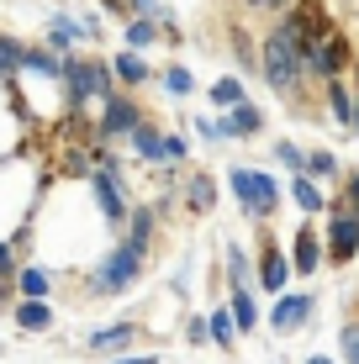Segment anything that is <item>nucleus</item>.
Wrapping results in <instances>:
<instances>
[{"instance_id":"obj_1","label":"nucleus","mask_w":359,"mask_h":364,"mask_svg":"<svg viewBox=\"0 0 359 364\" xmlns=\"http://www.w3.org/2000/svg\"><path fill=\"white\" fill-rule=\"evenodd\" d=\"M259 69H264L269 90H280V95H296V90H301L306 69H301V43H296V27H291V21H280V27L264 32V43H259Z\"/></svg>"},{"instance_id":"obj_2","label":"nucleus","mask_w":359,"mask_h":364,"mask_svg":"<svg viewBox=\"0 0 359 364\" xmlns=\"http://www.w3.org/2000/svg\"><path fill=\"white\" fill-rule=\"evenodd\" d=\"M227 185H232V196L243 200L249 217H269V211L280 206V180H275V174H264V169H232Z\"/></svg>"},{"instance_id":"obj_3","label":"nucleus","mask_w":359,"mask_h":364,"mask_svg":"<svg viewBox=\"0 0 359 364\" xmlns=\"http://www.w3.org/2000/svg\"><path fill=\"white\" fill-rule=\"evenodd\" d=\"M111 80H117V69H106L101 58H69V64H64V90H69V100H106Z\"/></svg>"},{"instance_id":"obj_4","label":"nucleus","mask_w":359,"mask_h":364,"mask_svg":"<svg viewBox=\"0 0 359 364\" xmlns=\"http://www.w3.org/2000/svg\"><path fill=\"white\" fill-rule=\"evenodd\" d=\"M138 264H143V243H132V237H127V243H122L117 254L101 264L95 285H101V291H127V285L138 280Z\"/></svg>"},{"instance_id":"obj_5","label":"nucleus","mask_w":359,"mask_h":364,"mask_svg":"<svg viewBox=\"0 0 359 364\" xmlns=\"http://www.w3.org/2000/svg\"><path fill=\"white\" fill-rule=\"evenodd\" d=\"M328 254L338 259V264H349L359 254V211H333L328 222Z\"/></svg>"},{"instance_id":"obj_6","label":"nucleus","mask_w":359,"mask_h":364,"mask_svg":"<svg viewBox=\"0 0 359 364\" xmlns=\"http://www.w3.org/2000/svg\"><path fill=\"white\" fill-rule=\"evenodd\" d=\"M143 122V111H138V100H127V95H106V111H101V137H127L132 127Z\"/></svg>"},{"instance_id":"obj_7","label":"nucleus","mask_w":359,"mask_h":364,"mask_svg":"<svg viewBox=\"0 0 359 364\" xmlns=\"http://www.w3.org/2000/svg\"><path fill=\"white\" fill-rule=\"evenodd\" d=\"M217 127H222V137H254L259 127H264V117H259V106H249V100H243V106H232Z\"/></svg>"},{"instance_id":"obj_8","label":"nucleus","mask_w":359,"mask_h":364,"mask_svg":"<svg viewBox=\"0 0 359 364\" xmlns=\"http://www.w3.org/2000/svg\"><path fill=\"white\" fill-rule=\"evenodd\" d=\"M291 274H296V264H286V254L269 243V248H264V259H259V285H264V291H280Z\"/></svg>"},{"instance_id":"obj_9","label":"nucleus","mask_w":359,"mask_h":364,"mask_svg":"<svg viewBox=\"0 0 359 364\" xmlns=\"http://www.w3.org/2000/svg\"><path fill=\"white\" fill-rule=\"evenodd\" d=\"M291 264H296V274H312L317 264H323V243H317V232H312V228H301V232H296Z\"/></svg>"},{"instance_id":"obj_10","label":"nucleus","mask_w":359,"mask_h":364,"mask_svg":"<svg viewBox=\"0 0 359 364\" xmlns=\"http://www.w3.org/2000/svg\"><path fill=\"white\" fill-rule=\"evenodd\" d=\"M64 64H69V58L53 53V48H27V53H21V69L48 74V80H64Z\"/></svg>"},{"instance_id":"obj_11","label":"nucleus","mask_w":359,"mask_h":364,"mask_svg":"<svg viewBox=\"0 0 359 364\" xmlns=\"http://www.w3.org/2000/svg\"><path fill=\"white\" fill-rule=\"evenodd\" d=\"M127 143H132V154H138V159H148V164H159V159H164V137H159L154 127H143V122L127 132Z\"/></svg>"},{"instance_id":"obj_12","label":"nucleus","mask_w":359,"mask_h":364,"mask_svg":"<svg viewBox=\"0 0 359 364\" xmlns=\"http://www.w3.org/2000/svg\"><path fill=\"white\" fill-rule=\"evenodd\" d=\"M306 311H312V301H306V296H286L269 322H275L280 333H291V328H301V322H306Z\"/></svg>"},{"instance_id":"obj_13","label":"nucleus","mask_w":359,"mask_h":364,"mask_svg":"<svg viewBox=\"0 0 359 364\" xmlns=\"http://www.w3.org/2000/svg\"><path fill=\"white\" fill-rule=\"evenodd\" d=\"M111 69H117V80H122V85H143V80H148V64L138 58V48L117 53V58H111Z\"/></svg>"},{"instance_id":"obj_14","label":"nucleus","mask_w":359,"mask_h":364,"mask_svg":"<svg viewBox=\"0 0 359 364\" xmlns=\"http://www.w3.org/2000/svg\"><path fill=\"white\" fill-rule=\"evenodd\" d=\"M16 322H21V328H32V333H43L48 322H53V311L43 306V296H27V301L16 306Z\"/></svg>"},{"instance_id":"obj_15","label":"nucleus","mask_w":359,"mask_h":364,"mask_svg":"<svg viewBox=\"0 0 359 364\" xmlns=\"http://www.w3.org/2000/svg\"><path fill=\"white\" fill-rule=\"evenodd\" d=\"M185 200H191V211H212L217 180H212V174H191V191H185Z\"/></svg>"},{"instance_id":"obj_16","label":"nucleus","mask_w":359,"mask_h":364,"mask_svg":"<svg viewBox=\"0 0 359 364\" xmlns=\"http://www.w3.org/2000/svg\"><path fill=\"white\" fill-rule=\"evenodd\" d=\"M95 200H101V211H106L111 222H122V217H127V206H122L117 180H111V174H101V180H95Z\"/></svg>"},{"instance_id":"obj_17","label":"nucleus","mask_w":359,"mask_h":364,"mask_svg":"<svg viewBox=\"0 0 359 364\" xmlns=\"http://www.w3.org/2000/svg\"><path fill=\"white\" fill-rule=\"evenodd\" d=\"M291 200L301 211H323V191L312 185V174H296V180H291Z\"/></svg>"},{"instance_id":"obj_18","label":"nucleus","mask_w":359,"mask_h":364,"mask_svg":"<svg viewBox=\"0 0 359 364\" xmlns=\"http://www.w3.org/2000/svg\"><path fill=\"white\" fill-rule=\"evenodd\" d=\"M243 80H217L212 85V106H222V111H232V106H243Z\"/></svg>"},{"instance_id":"obj_19","label":"nucleus","mask_w":359,"mask_h":364,"mask_svg":"<svg viewBox=\"0 0 359 364\" xmlns=\"http://www.w3.org/2000/svg\"><path fill=\"white\" fill-rule=\"evenodd\" d=\"M154 37H159V21L154 16H132L127 21V48H148Z\"/></svg>"},{"instance_id":"obj_20","label":"nucleus","mask_w":359,"mask_h":364,"mask_svg":"<svg viewBox=\"0 0 359 364\" xmlns=\"http://www.w3.org/2000/svg\"><path fill=\"white\" fill-rule=\"evenodd\" d=\"M21 53H27V48H21L16 37H6V32H0V80L21 69Z\"/></svg>"},{"instance_id":"obj_21","label":"nucleus","mask_w":359,"mask_h":364,"mask_svg":"<svg viewBox=\"0 0 359 364\" xmlns=\"http://www.w3.org/2000/svg\"><path fill=\"white\" fill-rule=\"evenodd\" d=\"M328 100H333V117L349 127V122H354V100H349V90H343L338 80H328Z\"/></svg>"},{"instance_id":"obj_22","label":"nucleus","mask_w":359,"mask_h":364,"mask_svg":"<svg viewBox=\"0 0 359 364\" xmlns=\"http://www.w3.org/2000/svg\"><path fill=\"white\" fill-rule=\"evenodd\" d=\"M232 317H238V328H254V322H259V311H254V296H249V291L232 296Z\"/></svg>"},{"instance_id":"obj_23","label":"nucleus","mask_w":359,"mask_h":364,"mask_svg":"<svg viewBox=\"0 0 359 364\" xmlns=\"http://www.w3.org/2000/svg\"><path fill=\"white\" fill-rule=\"evenodd\" d=\"M74 37H80V27H74V21H64V16H53V21H48V43H53V48L74 43Z\"/></svg>"},{"instance_id":"obj_24","label":"nucleus","mask_w":359,"mask_h":364,"mask_svg":"<svg viewBox=\"0 0 359 364\" xmlns=\"http://www.w3.org/2000/svg\"><path fill=\"white\" fill-rule=\"evenodd\" d=\"M90 343L101 348V354H106V348H122V343H132V328H106V333H95Z\"/></svg>"},{"instance_id":"obj_25","label":"nucleus","mask_w":359,"mask_h":364,"mask_svg":"<svg viewBox=\"0 0 359 364\" xmlns=\"http://www.w3.org/2000/svg\"><path fill=\"white\" fill-rule=\"evenodd\" d=\"M164 90H169V95H191V90H195L191 69H169V74H164Z\"/></svg>"},{"instance_id":"obj_26","label":"nucleus","mask_w":359,"mask_h":364,"mask_svg":"<svg viewBox=\"0 0 359 364\" xmlns=\"http://www.w3.org/2000/svg\"><path fill=\"white\" fill-rule=\"evenodd\" d=\"M338 169V159L328 154V148H312V154H306V174H333Z\"/></svg>"},{"instance_id":"obj_27","label":"nucleus","mask_w":359,"mask_h":364,"mask_svg":"<svg viewBox=\"0 0 359 364\" xmlns=\"http://www.w3.org/2000/svg\"><path fill=\"white\" fill-rule=\"evenodd\" d=\"M212 338H217V343H232V338H238V317L217 311V317H212Z\"/></svg>"},{"instance_id":"obj_28","label":"nucleus","mask_w":359,"mask_h":364,"mask_svg":"<svg viewBox=\"0 0 359 364\" xmlns=\"http://www.w3.org/2000/svg\"><path fill=\"white\" fill-rule=\"evenodd\" d=\"M48 291V274L43 269H21V296H43Z\"/></svg>"},{"instance_id":"obj_29","label":"nucleus","mask_w":359,"mask_h":364,"mask_svg":"<svg viewBox=\"0 0 359 364\" xmlns=\"http://www.w3.org/2000/svg\"><path fill=\"white\" fill-rule=\"evenodd\" d=\"M275 159H280V164H291V169H306V154H301L296 143H280V148H275Z\"/></svg>"},{"instance_id":"obj_30","label":"nucleus","mask_w":359,"mask_h":364,"mask_svg":"<svg viewBox=\"0 0 359 364\" xmlns=\"http://www.w3.org/2000/svg\"><path fill=\"white\" fill-rule=\"evenodd\" d=\"M148 228H154V217H148V211H138V217H132V243L148 248Z\"/></svg>"},{"instance_id":"obj_31","label":"nucleus","mask_w":359,"mask_h":364,"mask_svg":"<svg viewBox=\"0 0 359 364\" xmlns=\"http://www.w3.org/2000/svg\"><path fill=\"white\" fill-rule=\"evenodd\" d=\"M185 148H191L185 137H164V159H185Z\"/></svg>"},{"instance_id":"obj_32","label":"nucleus","mask_w":359,"mask_h":364,"mask_svg":"<svg viewBox=\"0 0 359 364\" xmlns=\"http://www.w3.org/2000/svg\"><path fill=\"white\" fill-rule=\"evenodd\" d=\"M343 348H349V359L359 364V333H354V328H349V333H343Z\"/></svg>"},{"instance_id":"obj_33","label":"nucleus","mask_w":359,"mask_h":364,"mask_svg":"<svg viewBox=\"0 0 359 364\" xmlns=\"http://www.w3.org/2000/svg\"><path fill=\"white\" fill-rule=\"evenodd\" d=\"M254 11H275V6H286V0H249Z\"/></svg>"},{"instance_id":"obj_34","label":"nucleus","mask_w":359,"mask_h":364,"mask_svg":"<svg viewBox=\"0 0 359 364\" xmlns=\"http://www.w3.org/2000/svg\"><path fill=\"white\" fill-rule=\"evenodd\" d=\"M101 6H111V11H117V16H122V11H127L132 0H101Z\"/></svg>"},{"instance_id":"obj_35","label":"nucleus","mask_w":359,"mask_h":364,"mask_svg":"<svg viewBox=\"0 0 359 364\" xmlns=\"http://www.w3.org/2000/svg\"><path fill=\"white\" fill-rule=\"evenodd\" d=\"M349 200H354V211H359V174L349 180Z\"/></svg>"},{"instance_id":"obj_36","label":"nucleus","mask_w":359,"mask_h":364,"mask_svg":"<svg viewBox=\"0 0 359 364\" xmlns=\"http://www.w3.org/2000/svg\"><path fill=\"white\" fill-rule=\"evenodd\" d=\"M122 364H159L154 354H138V359H122Z\"/></svg>"},{"instance_id":"obj_37","label":"nucleus","mask_w":359,"mask_h":364,"mask_svg":"<svg viewBox=\"0 0 359 364\" xmlns=\"http://www.w3.org/2000/svg\"><path fill=\"white\" fill-rule=\"evenodd\" d=\"M11 280H16V274H0V291H6V285H11Z\"/></svg>"},{"instance_id":"obj_38","label":"nucleus","mask_w":359,"mask_h":364,"mask_svg":"<svg viewBox=\"0 0 359 364\" xmlns=\"http://www.w3.org/2000/svg\"><path fill=\"white\" fill-rule=\"evenodd\" d=\"M306 364H328V359H306Z\"/></svg>"}]
</instances>
